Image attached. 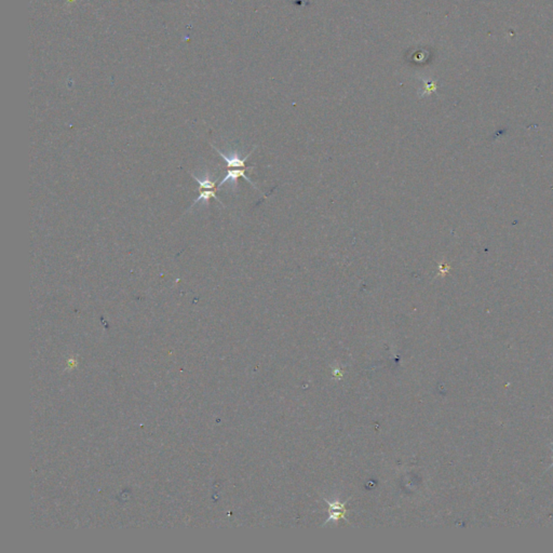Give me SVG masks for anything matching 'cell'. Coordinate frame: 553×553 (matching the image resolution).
Returning a JSON list of instances; mask_svg holds the SVG:
<instances>
[{
  "mask_svg": "<svg viewBox=\"0 0 553 553\" xmlns=\"http://www.w3.org/2000/svg\"><path fill=\"white\" fill-rule=\"evenodd\" d=\"M246 171H247V169L229 170V171H228V172H227L226 176H225L224 178H223V179H222V182L220 183L219 187H221V186H223V185H224L225 183L229 182V183L231 184V186H232V188H235V189H236V188H237V186H238V178H239V177H243L244 179H247V180H248V182H249L250 184H251V185H252V187H253V188H255V189H256V190H258V191H259V189H258V188L256 187V186H255V184H254V183L252 182V180H251V179H250V178H249V177L247 176V175H246Z\"/></svg>",
  "mask_w": 553,
  "mask_h": 553,
  "instance_id": "1",
  "label": "cell"
},
{
  "mask_svg": "<svg viewBox=\"0 0 553 553\" xmlns=\"http://www.w3.org/2000/svg\"><path fill=\"white\" fill-rule=\"evenodd\" d=\"M212 147H213L214 150H215L217 152H219L220 155L223 157V159H224L225 162L227 163V168H241V169H248V168L246 167V161L248 160V158L252 155L253 151L250 152L249 155H247L244 158H241L240 155H239L238 152H231L230 155L228 156V155H225L224 152L221 151L219 150V148H216L215 146L212 145Z\"/></svg>",
  "mask_w": 553,
  "mask_h": 553,
  "instance_id": "2",
  "label": "cell"
},
{
  "mask_svg": "<svg viewBox=\"0 0 553 553\" xmlns=\"http://www.w3.org/2000/svg\"><path fill=\"white\" fill-rule=\"evenodd\" d=\"M193 175V177L195 178V180H197V183L199 184V189H213L216 187V184L214 180H212L209 173H205L204 174V177L203 178H199L197 177L195 174H191Z\"/></svg>",
  "mask_w": 553,
  "mask_h": 553,
  "instance_id": "3",
  "label": "cell"
},
{
  "mask_svg": "<svg viewBox=\"0 0 553 553\" xmlns=\"http://www.w3.org/2000/svg\"><path fill=\"white\" fill-rule=\"evenodd\" d=\"M211 198H214V199H216L217 201H219L220 203H222V201H221L219 198H217L215 191L211 190V189H207V190L205 189V190H203V191H201L200 195L198 196V198H197V199L195 200L194 204L191 205L190 207H193L194 205L198 204V202H200V201H202V202H204V203H206V202H209V200H210ZM222 204H223V203H222Z\"/></svg>",
  "mask_w": 553,
  "mask_h": 553,
  "instance_id": "4",
  "label": "cell"
}]
</instances>
